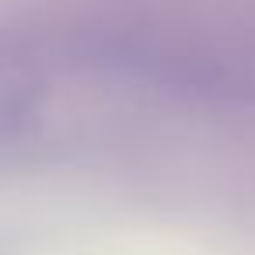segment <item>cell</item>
I'll list each match as a JSON object with an SVG mask.
<instances>
[{"label": "cell", "instance_id": "cell-1", "mask_svg": "<svg viewBox=\"0 0 255 255\" xmlns=\"http://www.w3.org/2000/svg\"><path fill=\"white\" fill-rule=\"evenodd\" d=\"M39 60L18 42H0V140L21 133L39 116Z\"/></svg>", "mask_w": 255, "mask_h": 255}]
</instances>
